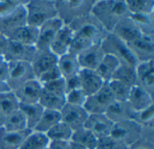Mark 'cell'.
I'll list each match as a JSON object with an SVG mask.
<instances>
[{"mask_svg":"<svg viewBox=\"0 0 154 149\" xmlns=\"http://www.w3.org/2000/svg\"><path fill=\"white\" fill-rule=\"evenodd\" d=\"M114 123L104 114H88L84 127L98 139L110 136Z\"/></svg>","mask_w":154,"mask_h":149,"instance_id":"cell-14","label":"cell"},{"mask_svg":"<svg viewBox=\"0 0 154 149\" xmlns=\"http://www.w3.org/2000/svg\"><path fill=\"white\" fill-rule=\"evenodd\" d=\"M73 131L65 123L59 122L52 127L47 133L46 136L50 141H64L69 142L71 140Z\"/></svg>","mask_w":154,"mask_h":149,"instance_id":"cell-35","label":"cell"},{"mask_svg":"<svg viewBox=\"0 0 154 149\" xmlns=\"http://www.w3.org/2000/svg\"><path fill=\"white\" fill-rule=\"evenodd\" d=\"M111 80L119 81L130 87L136 85L135 67L126 65H120L115 72Z\"/></svg>","mask_w":154,"mask_h":149,"instance_id":"cell-33","label":"cell"},{"mask_svg":"<svg viewBox=\"0 0 154 149\" xmlns=\"http://www.w3.org/2000/svg\"><path fill=\"white\" fill-rule=\"evenodd\" d=\"M25 3L19 5L12 13L0 17L1 34L6 37V35L13 32L14 31L26 25V10L24 6Z\"/></svg>","mask_w":154,"mask_h":149,"instance_id":"cell-13","label":"cell"},{"mask_svg":"<svg viewBox=\"0 0 154 149\" xmlns=\"http://www.w3.org/2000/svg\"><path fill=\"white\" fill-rule=\"evenodd\" d=\"M73 32L68 25H63L58 31L50 46V50L57 57L65 55L69 51Z\"/></svg>","mask_w":154,"mask_h":149,"instance_id":"cell-20","label":"cell"},{"mask_svg":"<svg viewBox=\"0 0 154 149\" xmlns=\"http://www.w3.org/2000/svg\"><path fill=\"white\" fill-rule=\"evenodd\" d=\"M120 145L122 144L117 142L111 136H107L97 139L95 149H116Z\"/></svg>","mask_w":154,"mask_h":149,"instance_id":"cell-44","label":"cell"},{"mask_svg":"<svg viewBox=\"0 0 154 149\" xmlns=\"http://www.w3.org/2000/svg\"><path fill=\"white\" fill-rule=\"evenodd\" d=\"M120 65L121 64L116 58L111 55L105 54L101 62L99 63L98 67L95 71L101 77V79L105 83H106L112 79L115 72Z\"/></svg>","mask_w":154,"mask_h":149,"instance_id":"cell-28","label":"cell"},{"mask_svg":"<svg viewBox=\"0 0 154 149\" xmlns=\"http://www.w3.org/2000/svg\"><path fill=\"white\" fill-rule=\"evenodd\" d=\"M4 120H5V116L0 112V128L3 127V124H4Z\"/></svg>","mask_w":154,"mask_h":149,"instance_id":"cell-52","label":"cell"},{"mask_svg":"<svg viewBox=\"0 0 154 149\" xmlns=\"http://www.w3.org/2000/svg\"><path fill=\"white\" fill-rule=\"evenodd\" d=\"M50 140L46 134L31 131L23 140L20 149H47Z\"/></svg>","mask_w":154,"mask_h":149,"instance_id":"cell-32","label":"cell"},{"mask_svg":"<svg viewBox=\"0 0 154 149\" xmlns=\"http://www.w3.org/2000/svg\"><path fill=\"white\" fill-rule=\"evenodd\" d=\"M39 104L44 110L60 112V110L66 104L65 95L53 93V92H51L42 88V94L39 99Z\"/></svg>","mask_w":154,"mask_h":149,"instance_id":"cell-27","label":"cell"},{"mask_svg":"<svg viewBox=\"0 0 154 149\" xmlns=\"http://www.w3.org/2000/svg\"><path fill=\"white\" fill-rule=\"evenodd\" d=\"M110 136L120 144L131 147L143 138V129L134 121H125L113 125Z\"/></svg>","mask_w":154,"mask_h":149,"instance_id":"cell-6","label":"cell"},{"mask_svg":"<svg viewBox=\"0 0 154 149\" xmlns=\"http://www.w3.org/2000/svg\"><path fill=\"white\" fill-rule=\"evenodd\" d=\"M7 91H11L6 84V82H3V81H0V94L5 93V92H7Z\"/></svg>","mask_w":154,"mask_h":149,"instance_id":"cell-50","label":"cell"},{"mask_svg":"<svg viewBox=\"0 0 154 149\" xmlns=\"http://www.w3.org/2000/svg\"><path fill=\"white\" fill-rule=\"evenodd\" d=\"M131 19L139 28L143 35H154L153 13L151 14H130Z\"/></svg>","mask_w":154,"mask_h":149,"instance_id":"cell-37","label":"cell"},{"mask_svg":"<svg viewBox=\"0 0 154 149\" xmlns=\"http://www.w3.org/2000/svg\"><path fill=\"white\" fill-rule=\"evenodd\" d=\"M2 128L7 131H23L28 130L24 115L20 110H17L9 115L5 116Z\"/></svg>","mask_w":154,"mask_h":149,"instance_id":"cell-31","label":"cell"},{"mask_svg":"<svg viewBox=\"0 0 154 149\" xmlns=\"http://www.w3.org/2000/svg\"><path fill=\"white\" fill-rule=\"evenodd\" d=\"M19 106L20 103L13 91H7L0 94V112L4 116L19 110Z\"/></svg>","mask_w":154,"mask_h":149,"instance_id":"cell-38","label":"cell"},{"mask_svg":"<svg viewBox=\"0 0 154 149\" xmlns=\"http://www.w3.org/2000/svg\"><path fill=\"white\" fill-rule=\"evenodd\" d=\"M63 25L62 21L60 18L55 17L40 26L38 28V38L35 43L36 50L50 49L51 43Z\"/></svg>","mask_w":154,"mask_h":149,"instance_id":"cell-10","label":"cell"},{"mask_svg":"<svg viewBox=\"0 0 154 149\" xmlns=\"http://www.w3.org/2000/svg\"><path fill=\"white\" fill-rule=\"evenodd\" d=\"M69 149H87L85 148L84 147L75 143V142H72V141H69Z\"/></svg>","mask_w":154,"mask_h":149,"instance_id":"cell-51","label":"cell"},{"mask_svg":"<svg viewBox=\"0 0 154 149\" xmlns=\"http://www.w3.org/2000/svg\"><path fill=\"white\" fill-rule=\"evenodd\" d=\"M127 103L133 111L137 112L153 105V96L142 87L134 85L131 88Z\"/></svg>","mask_w":154,"mask_h":149,"instance_id":"cell-21","label":"cell"},{"mask_svg":"<svg viewBox=\"0 0 154 149\" xmlns=\"http://www.w3.org/2000/svg\"><path fill=\"white\" fill-rule=\"evenodd\" d=\"M26 24L39 28L44 22L57 17L55 2L51 0H32L24 4Z\"/></svg>","mask_w":154,"mask_h":149,"instance_id":"cell-4","label":"cell"},{"mask_svg":"<svg viewBox=\"0 0 154 149\" xmlns=\"http://www.w3.org/2000/svg\"><path fill=\"white\" fill-rule=\"evenodd\" d=\"M138 63L154 60V37L142 35L126 43Z\"/></svg>","mask_w":154,"mask_h":149,"instance_id":"cell-9","label":"cell"},{"mask_svg":"<svg viewBox=\"0 0 154 149\" xmlns=\"http://www.w3.org/2000/svg\"><path fill=\"white\" fill-rule=\"evenodd\" d=\"M115 101L106 83L94 94L88 96L83 108L88 114H104L108 106Z\"/></svg>","mask_w":154,"mask_h":149,"instance_id":"cell-8","label":"cell"},{"mask_svg":"<svg viewBox=\"0 0 154 149\" xmlns=\"http://www.w3.org/2000/svg\"><path fill=\"white\" fill-rule=\"evenodd\" d=\"M3 61H5V60H4V58H3L2 56H0V64H1Z\"/></svg>","mask_w":154,"mask_h":149,"instance_id":"cell-54","label":"cell"},{"mask_svg":"<svg viewBox=\"0 0 154 149\" xmlns=\"http://www.w3.org/2000/svg\"><path fill=\"white\" fill-rule=\"evenodd\" d=\"M136 85L142 87L151 95L154 94V60L138 63L135 67Z\"/></svg>","mask_w":154,"mask_h":149,"instance_id":"cell-17","label":"cell"},{"mask_svg":"<svg viewBox=\"0 0 154 149\" xmlns=\"http://www.w3.org/2000/svg\"><path fill=\"white\" fill-rule=\"evenodd\" d=\"M35 53V46H29L8 40L3 58L6 62L23 61L31 63Z\"/></svg>","mask_w":154,"mask_h":149,"instance_id":"cell-12","label":"cell"},{"mask_svg":"<svg viewBox=\"0 0 154 149\" xmlns=\"http://www.w3.org/2000/svg\"><path fill=\"white\" fill-rule=\"evenodd\" d=\"M111 32L125 43L131 42L143 35L130 15L121 20Z\"/></svg>","mask_w":154,"mask_h":149,"instance_id":"cell-19","label":"cell"},{"mask_svg":"<svg viewBox=\"0 0 154 149\" xmlns=\"http://www.w3.org/2000/svg\"><path fill=\"white\" fill-rule=\"evenodd\" d=\"M48 149H69V142L50 141Z\"/></svg>","mask_w":154,"mask_h":149,"instance_id":"cell-47","label":"cell"},{"mask_svg":"<svg viewBox=\"0 0 154 149\" xmlns=\"http://www.w3.org/2000/svg\"><path fill=\"white\" fill-rule=\"evenodd\" d=\"M8 76V64L6 61H3L0 64V81L6 82Z\"/></svg>","mask_w":154,"mask_h":149,"instance_id":"cell-48","label":"cell"},{"mask_svg":"<svg viewBox=\"0 0 154 149\" xmlns=\"http://www.w3.org/2000/svg\"><path fill=\"white\" fill-rule=\"evenodd\" d=\"M8 64V76L6 84L11 91L16 90L23 84L35 79L31 63L23 61L7 62Z\"/></svg>","mask_w":154,"mask_h":149,"instance_id":"cell-7","label":"cell"},{"mask_svg":"<svg viewBox=\"0 0 154 149\" xmlns=\"http://www.w3.org/2000/svg\"><path fill=\"white\" fill-rule=\"evenodd\" d=\"M101 47L105 54H108L116 58L121 65H126L135 67L138 65L137 60L129 49L127 44L114 35L107 32L101 41Z\"/></svg>","mask_w":154,"mask_h":149,"instance_id":"cell-5","label":"cell"},{"mask_svg":"<svg viewBox=\"0 0 154 149\" xmlns=\"http://www.w3.org/2000/svg\"><path fill=\"white\" fill-rule=\"evenodd\" d=\"M65 80V93L68 94L70 91L81 89V84H80V78L79 74L68 78H64ZM66 95V94H65Z\"/></svg>","mask_w":154,"mask_h":149,"instance_id":"cell-45","label":"cell"},{"mask_svg":"<svg viewBox=\"0 0 154 149\" xmlns=\"http://www.w3.org/2000/svg\"><path fill=\"white\" fill-rule=\"evenodd\" d=\"M7 43H8V39L5 35L0 33V56H2V57L6 49Z\"/></svg>","mask_w":154,"mask_h":149,"instance_id":"cell-49","label":"cell"},{"mask_svg":"<svg viewBox=\"0 0 154 149\" xmlns=\"http://www.w3.org/2000/svg\"><path fill=\"white\" fill-rule=\"evenodd\" d=\"M6 38L10 41L29 46H35L38 38V28L26 24L6 35Z\"/></svg>","mask_w":154,"mask_h":149,"instance_id":"cell-25","label":"cell"},{"mask_svg":"<svg viewBox=\"0 0 154 149\" xmlns=\"http://www.w3.org/2000/svg\"><path fill=\"white\" fill-rule=\"evenodd\" d=\"M42 88L53 92V93H57V94H66L65 93V80L64 78H60L57 79L55 81H52L49 84L43 85Z\"/></svg>","mask_w":154,"mask_h":149,"instance_id":"cell-43","label":"cell"},{"mask_svg":"<svg viewBox=\"0 0 154 149\" xmlns=\"http://www.w3.org/2000/svg\"><path fill=\"white\" fill-rule=\"evenodd\" d=\"M57 17L64 25L91 13L96 0H58L54 1Z\"/></svg>","mask_w":154,"mask_h":149,"instance_id":"cell-3","label":"cell"},{"mask_svg":"<svg viewBox=\"0 0 154 149\" xmlns=\"http://www.w3.org/2000/svg\"><path fill=\"white\" fill-rule=\"evenodd\" d=\"M81 84V90L88 95L96 94L105 84L95 70L81 69L79 73Z\"/></svg>","mask_w":154,"mask_h":149,"instance_id":"cell-23","label":"cell"},{"mask_svg":"<svg viewBox=\"0 0 154 149\" xmlns=\"http://www.w3.org/2000/svg\"><path fill=\"white\" fill-rule=\"evenodd\" d=\"M58 60L59 57H57L50 49L36 50V53L31 62L35 78L43 72L57 66Z\"/></svg>","mask_w":154,"mask_h":149,"instance_id":"cell-18","label":"cell"},{"mask_svg":"<svg viewBox=\"0 0 154 149\" xmlns=\"http://www.w3.org/2000/svg\"><path fill=\"white\" fill-rule=\"evenodd\" d=\"M60 78H63V77L61 76V74H60V71L58 66H55V67L50 68L49 70L43 72L42 74H41L40 76H38L36 77L37 81L42 85L49 84V83L55 81L57 79H60Z\"/></svg>","mask_w":154,"mask_h":149,"instance_id":"cell-41","label":"cell"},{"mask_svg":"<svg viewBox=\"0 0 154 149\" xmlns=\"http://www.w3.org/2000/svg\"><path fill=\"white\" fill-rule=\"evenodd\" d=\"M57 66L63 78H68L76 76L81 70L77 55L72 54L70 52L60 56L59 58Z\"/></svg>","mask_w":154,"mask_h":149,"instance_id":"cell-26","label":"cell"},{"mask_svg":"<svg viewBox=\"0 0 154 149\" xmlns=\"http://www.w3.org/2000/svg\"><path fill=\"white\" fill-rule=\"evenodd\" d=\"M105 53L101 42L96 43L77 55L81 69L96 70L101 62Z\"/></svg>","mask_w":154,"mask_h":149,"instance_id":"cell-15","label":"cell"},{"mask_svg":"<svg viewBox=\"0 0 154 149\" xmlns=\"http://www.w3.org/2000/svg\"><path fill=\"white\" fill-rule=\"evenodd\" d=\"M60 112L44 110L37 125L32 131H37L40 133L46 134L52 127L60 122Z\"/></svg>","mask_w":154,"mask_h":149,"instance_id":"cell-30","label":"cell"},{"mask_svg":"<svg viewBox=\"0 0 154 149\" xmlns=\"http://www.w3.org/2000/svg\"><path fill=\"white\" fill-rule=\"evenodd\" d=\"M129 149H154L153 142L152 139L143 137L137 142L129 147Z\"/></svg>","mask_w":154,"mask_h":149,"instance_id":"cell-46","label":"cell"},{"mask_svg":"<svg viewBox=\"0 0 154 149\" xmlns=\"http://www.w3.org/2000/svg\"><path fill=\"white\" fill-rule=\"evenodd\" d=\"M68 26L73 32L69 52L75 55L79 54L96 43L101 42L107 33L91 13L72 22Z\"/></svg>","mask_w":154,"mask_h":149,"instance_id":"cell-1","label":"cell"},{"mask_svg":"<svg viewBox=\"0 0 154 149\" xmlns=\"http://www.w3.org/2000/svg\"><path fill=\"white\" fill-rule=\"evenodd\" d=\"M91 14L107 32H111L121 20L130 15V13L125 0H99L95 2Z\"/></svg>","mask_w":154,"mask_h":149,"instance_id":"cell-2","label":"cell"},{"mask_svg":"<svg viewBox=\"0 0 154 149\" xmlns=\"http://www.w3.org/2000/svg\"><path fill=\"white\" fill-rule=\"evenodd\" d=\"M32 130L7 131L0 128V149H20L23 140Z\"/></svg>","mask_w":154,"mask_h":149,"instance_id":"cell-24","label":"cell"},{"mask_svg":"<svg viewBox=\"0 0 154 149\" xmlns=\"http://www.w3.org/2000/svg\"><path fill=\"white\" fill-rule=\"evenodd\" d=\"M134 112L127 102L114 101L106 109L105 115L115 124L121 121H131L134 118Z\"/></svg>","mask_w":154,"mask_h":149,"instance_id":"cell-22","label":"cell"},{"mask_svg":"<svg viewBox=\"0 0 154 149\" xmlns=\"http://www.w3.org/2000/svg\"><path fill=\"white\" fill-rule=\"evenodd\" d=\"M61 122L65 123L72 131L78 130L84 127L88 113L83 107L74 106L66 103L60 112Z\"/></svg>","mask_w":154,"mask_h":149,"instance_id":"cell-11","label":"cell"},{"mask_svg":"<svg viewBox=\"0 0 154 149\" xmlns=\"http://www.w3.org/2000/svg\"><path fill=\"white\" fill-rule=\"evenodd\" d=\"M19 110L24 115L27 123V129L30 130H33L44 109L39 104V103H20Z\"/></svg>","mask_w":154,"mask_h":149,"instance_id":"cell-29","label":"cell"},{"mask_svg":"<svg viewBox=\"0 0 154 149\" xmlns=\"http://www.w3.org/2000/svg\"><path fill=\"white\" fill-rule=\"evenodd\" d=\"M125 4L130 14L153 13V0H125Z\"/></svg>","mask_w":154,"mask_h":149,"instance_id":"cell-36","label":"cell"},{"mask_svg":"<svg viewBox=\"0 0 154 149\" xmlns=\"http://www.w3.org/2000/svg\"><path fill=\"white\" fill-rule=\"evenodd\" d=\"M87 98H88V95L81 89L70 91L65 95L66 103L74 105V106H79V107L84 106Z\"/></svg>","mask_w":154,"mask_h":149,"instance_id":"cell-40","label":"cell"},{"mask_svg":"<svg viewBox=\"0 0 154 149\" xmlns=\"http://www.w3.org/2000/svg\"><path fill=\"white\" fill-rule=\"evenodd\" d=\"M87 149H95L97 146V139L85 127L73 131L71 140Z\"/></svg>","mask_w":154,"mask_h":149,"instance_id":"cell-34","label":"cell"},{"mask_svg":"<svg viewBox=\"0 0 154 149\" xmlns=\"http://www.w3.org/2000/svg\"><path fill=\"white\" fill-rule=\"evenodd\" d=\"M47 149H48V148H47Z\"/></svg>","mask_w":154,"mask_h":149,"instance_id":"cell-55","label":"cell"},{"mask_svg":"<svg viewBox=\"0 0 154 149\" xmlns=\"http://www.w3.org/2000/svg\"><path fill=\"white\" fill-rule=\"evenodd\" d=\"M106 84L113 94L115 101L127 102L132 87H130L119 81H116V80H110V81L106 82Z\"/></svg>","mask_w":154,"mask_h":149,"instance_id":"cell-39","label":"cell"},{"mask_svg":"<svg viewBox=\"0 0 154 149\" xmlns=\"http://www.w3.org/2000/svg\"><path fill=\"white\" fill-rule=\"evenodd\" d=\"M42 90V85L35 78L23 84L13 92L20 103H39Z\"/></svg>","mask_w":154,"mask_h":149,"instance_id":"cell-16","label":"cell"},{"mask_svg":"<svg viewBox=\"0 0 154 149\" xmlns=\"http://www.w3.org/2000/svg\"><path fill=\"white\" fill-rule=\"evenodd\" d=\"M116 149H129V148L128 147H125L124 145H120V146H118Z\"/></svg>","mask_w":154,"mask_h":149,"instance_id":"cell-53","label":"cell"},{"mask_svg":"<svg viewBox=\"0 0 154 149\" xmlns=\"http://www.w3.org/2000/svg\"><path fill=\"white\" fill-rule=\"evenodd\" d=\"M25 2L26 1H1L0 2V17L12 13L19 5L24 4Z\"/></svg>","mask_w":154,"mask_h":149,"instance_id":"cell-42","label":"cell"}]
</instances>
